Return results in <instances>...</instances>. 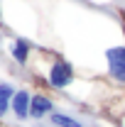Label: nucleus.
<instances>
[{
    "mask_svg": "<svg viewBox=\"0 0 125 127\" xmlns=\"http://www.w3.org/2000/svg\"><path fill=\"white\" fill-rule=\"evenodd\" d=\"M120 125H123V127H125V117H123V122H120Z\"/></svg>",
    "mask_w": 125,
    "mask_h": 127,
    "instance_id": "1a4fd4ad",
    "label": "nucleus"
},
{
    "mask_svg": "<svg viewBox=\"0 0 125 127\" xmlns=\"http://www.w3.org/2000/svg\"><path fill=\"white\" fill-rule=\"evenodd\" d=\"M12 95H15V86L12 83H0V120H5V115L10 112Z\"/></svg>",
    "mask_w": 125,
    "mask_h": 127,
    "instance_id": "0eeeda50",
    "label": "nucleus"
},
{
    "mask_svg": "<svg viewBox=\"0 0 125 127\" xmlns=\"http://www.w3.org/2000/svg\"><path fill=\"white\" fill-rule=\"evenodd\" d=\"M106 64H108V76L115 83H125V44L106 49Z\"/></svg>",
    "mask_w": 125,
    "mask_h": 127,
    "instance_id": "f03ea898",
    "label": "nucleus"
},
{
    "mask_svg": "<svg viewBox=\"0 0 125 127\" xmlns=\"http://www.w3.org/2000/svg\"><path fill=\"white\" fill-rule=\"evenodd\" d=\"M49 125L52 127H86L78 117L66 115V112H59V110H54L52 115H49Z\"/></svg>",
    "mask_w": 125,
    "mask_h": 127,
    "instance_id": "423d86ee",
    "label": "nucleus"
},
{
    "mask_svg": "<svg viewBox=\"0 0 125 127\" xmlns=\"http://www.w3.org/2000/svg\"><path fill=\"white\" fill-rule=\"evenodd\" d=\"M54 112V100L47 93H32V103H30V117L32 120H44Z\"/></svg>",
    "mask_w": 125,
    "mask_h": 127,
    "instance_id": "20e7f679",
    "label": "nucleus"
},
{
    "mask_svg": "<svg viewBox=\"0 0 125 127\" xmlns=\"http://www.w3.org/2000/svg\"><path fill=\"white\" fill-rule=\"evenodd\" d=\"M76 78V68L74 64L64 61V59H54L47 68V86L54 91H66Z\"/></svg>",
    "mask_w": 125,
    "mask_h": 127,
    "instance_id": "f257e3e1",
    "label": "nucleus"
},
{
    "mask_svg": "<svg viewBox=\"0 0 125 127\" xmlns=\"http://www.w3.org/2000/svg\"><path fill=\"white\" fill-rule=\"evenodd\" d=\"M37 127H52V125H37Z\"/></svg>",
    "mask_w": 125,
    "mask_h": 127,
    "instance_id": "6e6552de",
    "label": "nucleus"
},
{
    "mask_svg": "<svg viewBox=\"0 0 125 127\" xmlns=\"http://www.w3.org/2000/svg\"><path fill=\"white\" fill-rule=\"evenodd\" d=\"M30 103H32V93L27 88H17L12 95V103H10V112L15 115V120H20V122L30 120Z\"/></svg>",
    "mask_w": 125,
    "mask_h": 127,
    "instance_id": "7ed1b4c3",
    "label": "nucleus"
},
{
    "mask_svg": "<svg viewBox=\"0 0 125 127\" xmlns=\"http://www.w3.org/2000/svg\"><path fill=\"white\" fill-rule=\"evenodd\" d=\"M10 56L15 59V64H20V66H25V64L30 61V56H32V44L27 42V39L17 37L15 42L10 44Z\"/></svg>",
    "mask_w": 125,
    "mask_h": 127,
    "instance_id": "39448f33",
    "label": "nucleus"
}]
</instances>
